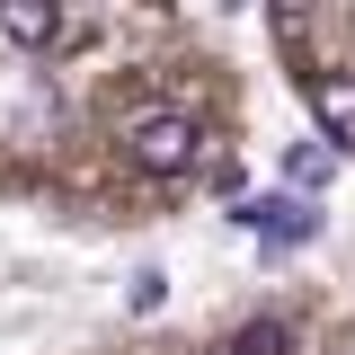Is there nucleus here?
Listing matches in <instances>:
<instances>
[{
    "label": "nucleus",
    "instance_id": "f257e3e1",
    "mask_svg": "<svg viewBox=\"0 0 355 355\" xmlns=\"http://www.w3.org/2000/svg\"><path fill=\"white\" fill-rule=\"evenodd\" d=\"M249 160V71L214 18L142 0H0V205L142 231Z\"/></svg>",
    "mask_w": 355,
    "mask_h": 355
},
{
    "label": "nucleus",
    "instance_id": "f03ea898",
    "mask_svg": "<svg viewBox=\"0 0 355 355\" xmlns=\"http://www.w3.org/2000/svg\"><path fill=\"white\" fill-rule=\"evenodd\" d=\"M71 355H355V284L293 275V284L231 293L196 320H151V329L89 338Z\"/></svg>",
    "mask_w": 355,
    "mask_h": 355
},
{
    "label": "nucleus",
    "instance_id": "7ed1b4c3",
    "mask_svg": "<svg viewBox=\"0 0 355 355\" xmlns=\"http://www.w3.org/2000/svg\"><path fill=\"white\" fill-rule=\"evenodd\" d=\"M266 53L320 142L355 160V0H258Z\"/></svg>",
    "mask_w": 355,
    "mask_h": 355
},
{
    "label": "nucleus",
    "instance_id": "20e7f679",
    "mask_svg": "<svg viewBox=\"0 0 355 355\" xmlns=\"http://www.w3.org/2000/svg\"><path fill=\"white\" fill-rule=\"evenodd\" d=\"M142 9H169V18H214V27H222V9H231V0H142Z\"/></svg>",
    "mask_w": 355,
    "mask_h": 355
}]
</instances>
